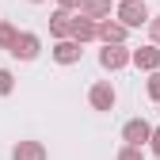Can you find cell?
Wrapping results in <instances>:
<instances>
[{
    "instance_id": "cell-1",
    "label": "cell",
    "mask_w": 160,
    "mask_h": 160,
    "mask_svg": "<svg viewBox=\"0 0 160 160\" xmlns=\"http://www.w3.org/2000/svg\"><path fill=\"white\" fill-rule=\"evenodd\" d=\"M114 19H118V23H122L126 31H133V27H149V4H145V0H122V4H118V12H114Z\"/></svg>"
},
{
    "instance_id": "cell-2",
    "label": "cell",
    "mask_w": 160,
    "mask_h": 160,
    "mask_svg": "<svg viewBox=\"0 0 160 160\" xmlns=\"http://www.w3.org/2000/svg\"><path fill=\"white\" fill-rule=\"evenodd\" d=\"M99 65H103L107 72H118V69L133 65V50H126V46H103L99 50Z\"/></svg>"
},
{
    "instance_id": "cell-3",
    "label": "cell",
    "mask_w": 160,
    "mask_h": 160,
    "mask_svg": "<svg viewBox=\"0 0 160 160\" xmlns=\"http://www.w3.org/2000/svg\"><path fill=\"white\" fill-rule=\"evenodd\" d=\"M122 141L130 149H141L145 141H152V126L145 122V118H130V122L122 126Z\"/></svg>"
},
{
    "instance_id": "cell-4",
    "label": "cell",
    "mask_w": 160,
    "mask_h": 160,
    "mask_svg": "<svg viewBox=\"0 0 160 160\" xmlns=\"http://www.w3.org/2000/svg\"><path fill=\"white\" fill-rule=\"evenodd\" d=\"M88 103H92V111H114L118 95H114V88H111V80H99V84H92Z\"/></svg>"
},
{
    "instance_id": "cell-5",
    "label": "cell",
    "mask_w": 160,
    "mask_h": 160,
    "mask_svg": "<svg viewBox=\"0 0 160 160\" xmlns=\"http://www.w3.org/2000/svg\"><path fill=\"white\" fill-rule=\"evenodd\" d=\"M72 27H76V15H72V12H61V8H57V12L50 15V34L57 38V42L72 38Z\"/></svg>"
},
{
    "instance_id": "cell-6",
    "label": "cell",
    "mask_w": 160,
    "mask_h": 160,
    "mask_svg": "<svg viewBox=\"0 0 160 160\" xmlns=\"http://www.w3.org/2000/svg\"><path fill=\"white\" fill-rule=\"evenodd\" d=\"M38 50H42V38H38V34H31V31H23L12 53L19 57V61H34V57H38Z\"/></svg>"
},
{
    "instance_id": "cell-7",
    "label": "cell",
    "mask_w": 160,
    "mask_h": 160,
    "mask_svg": "<svg viewBox=\"0 0 160 160\" xmlns=\"http://www.w3.org/2000/svg\"><path fill=\"white\" fill-rule=\"evenodd\" d=\"M133 65L137 69H145V72H160V46H141V50H133Z\"/></svg>"
},
{
    "instance_id": "cell-8",
    "label": "cell",
    "mask_w": 160,
    "mask_h": 160,
    "mask_svg": "<svg viewBox=\"0 0 160 160\" xmlns=\"http://www.w3.org/2000/svg\"><path fill=\"white\" fill-rule=\"evenodd\" d=\"M126 34H130V31L118 23V19H103V23H99V38H103V46H122Z\"/></svg>"
},
{
    "instance_id": "cell-9",
    "label": "cell",
    "mask_w": 160,
    "mask_h": 160,
    "mask_svg": "<svg viewBox=\"0 0 160 160\" xmlns=\"http://www.w3.org/2000/svg\"><path fill=\"white\" fill-rule=\"evenodd\" d=\"M80 15L103 23V19H111V0H80Z\"/></svg>"
},
{
    "instance_id": "cell-10",
    "label": "cell",
    "mask_w": 160,
    "mask_h": 160,
    "mask_svg": "<svg viewBox=\"0 0 160 160\" xmlns=\"http://www.w3.org/2000/svg\"><path fill=\"white\" fill-rule=\"evenodd\" d=\"M53 61H57V65H76V61H80V42H72V38L57 42V46H53Z\"/></svg>"
},
{
    "instance_id": "cell-11",
    "label": "cell",
    "mask_w": 160,
    "mask_h": 160,
    "mask_svg": "<svg viewBox=\"0 0 160 160\" xmlns=\"http://www.w3.org/2000/svg\"><path fill=\"white\" fill-rule=\"evenodd\" d=\"M12 156L15 160H46V145L42 141H15Z\"/></svg>"
},
{
    "instance_id": "cell-12",
    "label": "cell",
    "mask_w": 160,
    "mask_h": 160,
    "mask_svg": "<svg viewBox=\"0 0 160 160\" xmlns=\"http://www.w3.org/2000/svg\"><path fill=\"white\" fill-rule=\"evenodd\" d=\"M92 38H99V23L95 19H84V15H76V27H72V42H92Z\"/></svg>"
},
{
    "instance_id": "cell-13",
    "label": "cell",
    "mask_w": 160,
    "mask_h": 160,
    "mask_svg": "<svg viewBox=\"0 0 160 160\" xmlns=\"http://www.w3.org/2000/svg\"><path fill=\"white\" fill-rule=\"evenodd\" d=\"M15 42H19V31L12 27V23H0V50H15Z\"/></svg>"
},
{
    "instance_id": "cell-14",
    "label": "cell",
    "mask_w": 160,
    "mask_h": 160,
    "mask_svg": "<svg viewBox=\"0 0 160 160\" xmlns=\"http://www.w3.org/2000/svg\"><path fill=\"white\" fill-rule=\"evenodd\" d=\"M149 99H152V103H160V72H149Z\"/></svg>"
},
{
    "instance_id": "cell-15",
    "label": "cell",
    "mask_w": 160,
    "mask_h": 160,
    "mask_svg": "<svg viewBox=\"0 0 160 160\" xmlns=\"http://www.w3.org/2000/svg\"><path fill=\"white\" fill-rule=\"evenodd\" d=\"M118 160H145V152H141V149H130V145H122V149H118Z\"/></svg>"
},
{
    "instance_id": "cell-16",
    "label": "cell",
    "mask_w": 160,
    "mask_h": 160,
    "mask_svg": "<svg viewBox=\"0 0 160 160\" xmlns=\"http://www.w3.org/2000/svg\"><path fill=\"white\" fill-rule=\"evenodd\" d=\"M12 88H15V80H12V72H8V69H0V95H8Z\"/></svg>"
},
{
    "instance_id": "cell-17",
    "label": "cell",
    "mask_w": 160,
    "mask_h": 160,
    "mask_svg": "<svg viewBox=\"0 0 160 160\" xmlns=\"http://www.w3.org/2000/svg\"><path fill=\"white\" fill-rule=\"evenodd\" d=\"M149 38H152V46H160V15L149 19Z\"/></svg>"
},
{
    "instance_id": "cell-18",
    "label": "cell",
    "mask_w": 160,
    "mask_h": 160,
    "mask_svg": "<svg viewBox=\"0 0 160 160\" xmlns=\"http://www.w3.org/2000/svg\"><path fill=\"white\" fill-rule=\"evenodd\" d=\"M149 149H152V152H156V156H160V126H156V130H152V141H149Z\"/></svg>"
},
{
    "instance_id": "cell-19",
    "label": "cell",
    "mask_w": 160,
    "mask_h": 160,
    "mask_svg": "<svg viewBox=\"0 0 160 160\" xmlns=\"http://www.w3.org/2000/svg\"><path fill=\"white\" fill-rule=\"evenodd\" d=\"M57 8H61V12H72V8H80V0H57Z\"/></svg>"
},
{
    "instance_id": "cell-20",
    "label": "cell",
    "mask_w": 160,
    "mask_h": 160,
    "mask_svg": "<svg viewBox=\"0 0 160 160\" xmlns=\"http://www.w3.org/2000/svg\"><path fill=\"white\" fill-rule=\"evenodd\" d=\"M31 4H42V0H31Z\"/></svg>"
}]
</instances>
